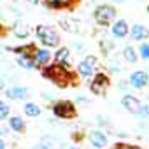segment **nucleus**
Segmentation results:
<instances>
[{
  "mask_svg": "<svg viewBox=\"0 0 149 149\" xmlns=\"http://www.w3.org/2000/svg\"><path fill=\"white\" fill-rule=\"evenodd\" d=\"M51 111L60 119H72V118H76V114H77L76 104L70 102V100H58V102H54Z\"/></svg>",
  "mask_w": 149,
  "mask_h": 149,
  "instance_id": "nucleus-4",
  "label": "nucleus"
},
{
  "mask_svg": "<svg viewBox=\"0 0 149 149\" xmlns=\"http://www.w3.org/2000/svg\"><path fill=\"white\" fill-rule=\"evenodd\" d=\"M51 60H53V53H51L47 47L35 49V53H33V61H35V67H37V68H42V67L49 65Z\"/></svg>",
  "mask_w": 149,
  "mask_h": 149,
  "instance_id": "nucleus-8",
  "label": "nucleus"
},
{
  "mask_svg": "<svg viewBox=\"0 0 149 149\" xmlns=\"http://www.w3.org/2000/svg\"><path fill=\"white\" fill-rule=\"evenodd\" d=\"M100 47H102V53H104V54H109V53L114 49V44H111L109 40L102 39V40H100Z\"/></svg>",
  "mask_w": 149,
  "mask_h": 149,
  "instance_id": "nucleus-24",
  "label": "nucleus"
},
{
  "mask_svg": "<svg viewBox=\"0 0 149 149\" xmlns=\"http://www.w3.org/2000/svg\"><path fill=\"white\" fill-rule=\"evenodd\" d=\"M137 54H139L142 60H149V44H147V42H142L140 47H139V51H137Z\"/></svg>",
  "mask_w": 149,
  "mask_h": 149,
  "instance_id": "nucleus-22",
  "label": "nucleus"
},
{
  "mask_svg": "<svg viewBox=\"0 0 149 149\" xmlns=\"http://www.w3.org/2000/svg\"><path fill=\"white\" fill-rule=\"evenodd\" d=\"M49 9H70L76 0H44Z\"/></svg>",
  "mask_w": 149,
  "mask_h": 149,
  "instance_id": "nucleus-16",
  "label": "nucleus"
},
{
  "mask_svg": "<svg viewBox=\"0 0 149 149\" xmlns=\"http://www.w3.org/2000/svg\"><path fill=\"white\" fill-rule=\"evenodd\" d=\"M67 149H77V147H74V146H70V147H67Z\"/></svg>",
  "mask_w": 149,
  "mask_h": 149,
  "instance_id": "nucleus-34",
  "label": "nucleus"
},
{
  "mask_svg": "<svg viewBox=\"0 0 149 149\" xmlns=\"http://www.w3.org/2000/svg\"><path fill=\"white\" fill-rule=\"evenodd\" d=\"M137 114H140L142 118H149V104L140 105V109H139V112H137Z\"/></svg>",
  "mask_w": 149,
  "mask_h": 149,
  "instance_id": "nucleus-25",
  "label": "nucleus"
},
{
  "mask_svg": "<svg viewBox=\"0 0 149 149\" xmlns=\"http://www.w3.org/2000/svg\"><path fill=\"white\" fill-rule=\"evenodd\" d=\"M112 149H139L137 146H128V144H116V146H112Z\"/></svg>",
  "mask_w": 149,
  "mask_h": 149,
  "instance_id": "nucleus-26",
  "label": "nucleus"
},
{
  "mask_svg": "<svg viewBox=\"0 0 149 149\" xmlns=\"http://www.w3.org/2000/svg\"><path fill=\"white\" fill-rule=\"evenodd\" d=\"M4 93L9 100H25L28 97V90L25 86H11V88H6Z\"/></svg>",
  "mask_w": 149,
  "mask_h": 149,
  "instance_id": "nucleus-11",
  "label": "nucleus"
},
{
  "mask_svg": "<svg viewBox=\"0 0 149 149\" xmlns=\"http://www.w3.org/2000/svg\"><path fill=\"white\" fill-rule=\"evenodd\" d=\"M26 2H28V4H32V6H37L40 0H26Z\"/></svg>",
  "mask_w": 149,
  "mask_h": 149,
  "instance_id": "nucleus-29",
  "label": "nucleus"
},
{
  "mask_svg": "<svg viewBox=\"0 0 149 149\" xmlns=\"http://www.w3.org/2000/svg\"><path fill=\"white\" fill-rule=\"evenodd\" d=\"M23 112H25V116H28V118H37V116H40L42 109H40L35 102H28V104H25Z\"/></svg>",
  "mask_w": 149,
  "mask_h": 149,
  "instance_id": "nucleus-19",
  "label": "nucleus"
},
{
  "mask_svg": "<svg viewBox=\"0 0 149 149\" xmlns=\"http://www.w3.org/2000/svg\"><path fill=\"white\" fill-rule=\"evenodd\" d=\"M53 61L56 65L70 68V49L68 47H58L56 53H53Z\"/></svg>",
  "mask_w": 149,
  "mask_h": 149,
  "instance_id": "nucleus-9",
  "label": "nucleus"
},
{
  "mask_svg": "<svg viewBox=\"0 0 149 149\" xmlns=\"http://www.w3.org/2000/svg\"><path fill=\"white\" fill-rule=\"evenodd\" d=\"M42 76L46 79H49L51 83H54L56 86H60V88H67L72 81L70 68H65V67L56 65V63H49V65L42 67Z\"/></svg>",
  "mask_w": 149,
  "mask_h": 149,
  "instance_id": "nucleus-1",
  "label": "nucleus"
},
{
  "mask_svg": "<svg viewBox=\"0 0 149 149\" xmlns=\"http://www.w3.org/2000/svg\"><path fill=\"white\" fill-rule=\"evenodd\" d=\"M128 83L132 88L135 90H142L149 84V76H147V72L146 70H135L130 74V77H128Z\"/></svg>",
  "mask_w": 149,
  "mask_h": 149,
  "instance_id": "nucleus-7",
  "label": "nucleus"
},
{
  "mask_svg": "<svg viewBox=\"0 0 149 149\" xmlns=\"http://www.w3.org/2000/svg\"><path fill=\"white\" fill-rule=\"evenodd\" d=\"M35 35H37V39L40 40V44H42L44 47H47V49L60 46V35H58V32H56L53 26L39 25V26L35 28Z\"/></svg>",
  "mask_w": 149,
  "mask_h": 149,
  "instance_id": "nucleus-2",
  "label": "nucleus"
},
{
  "mask_svg": "<svg viewBox=\"0 0 149 149\" xmlns=\"http://www.w3.org/2000/svg\"><path fill=\"white\" fill-rule=\"evenodd\" d=\"M88 139H90L91 146L97 147V149H102V147L107 146V135L102 130H91L90 135H88Z\"/></svg>",
  "mask_w": 149,
  "mask_h": 149,
  "instance_id": "nucleus-12",
  "label": "nucleus"
},
{
  "mask_svg": "<svg viewBox=\"0 0 149 149\" xmlns=\"http://www.w3.org/2000/svg\"><path fill=\"white\" fill-rule=\"evenodd\" d=\"M13 33L18 37V39H26L28 35H30V26L26 25V23H16L14 26H13Z\"/></svg>",
  "mask_w": 149,
  "mask_h": 149,
  "instance_id": "nucleus-18",
  "label": "nucleus"
},
{
  "mask_svg": "<svg viewBox=\"0 0 149 149\" xmlns=\"http://www.w3.org/2000/svg\"><path fill=\"white\" fill-rule=\"evenodd\" d=\"M7 133V128H0V135H6Z\"/></svg>",
  "mask_w": 149,
  "mask_h": 149,
  "instance_id": "nucleus-31",
  "label": "nucleus"
},
{
  "mask_svg": "<svg viewBox=\"0 0 149 149\" xmlns=\"http://www.w3.org/2000/svg\"><path fill=\"white\" fill-rule=\"evenodd\" d=\"M116 16H118V11L114 9V6H109V4H100L97 6V9L93 11V18L98 25L102 26H109L116 21Z\"/></svg>",
  "mask_w": 149,
  "mask_h": 149,
  "instance_id": "nucleus-3",
  "label": "nucleus"
},
{
  "mask_svg": "<svg viewBox=\"0 0 149 149\" xmlns=\"http://www.w3.org/2000/svg\"><path fill=\"white\" fill-rule=\"evenodd\" d=\"M97 67H98V60H97V56L88 54V56H84V60L79 61V65H77V72H79V76H81V77H91L93 74H95V70H97Z\"/></svg>",
  "mask_w": 149,
  "mask_h": 149,
  "instance_id": "nucleus-6",
  "label": "nucleus"
},
{
  "mask_svg": "<svg viewBox=\"0 0 149 149\" xmlns=\"http://www.w3.org/2000/svg\"><path fill=\"white\" fill-rule=\"evenodd\" d=\"M109 84H111V79H109L107 74L97 72L95 76H93V81L90 83V91H91L93 95H105Z\"/></svg>",
  "mask_w": 149,
  "mask_h": 149,
  "instance_id": "nucleus-5",
  "label": "nucleus"
},
{
  "mask_svg": "<svg viewBox=\"0 0 149 149\" xmlns=\"http://www.w3.org/2000/svg\"><path fill=\"white\" fill-rule=\"evenodd\" d=\"M42 97H44V100H51V95L49 93H42Z\"/></svg>",
  "mask_w": 149,
  "mask_h": 149,
  "instance_id": "nucleus-30",
  "label": "nucleus"
},
{
  "mask_svg": "<svg viewBox=\"0 0 149 149\" xmlns=\"http://www.w3.org/2000/svg\"><path fill=\"white\" fill-rule=\"evenodd\" d=\"M0 88H4V81L2 79H0Z\"/></svg>",
  "mask_w": 149,
  "mask_h": 149,
  "instance_id": "nucleus-33",
  "label": "nucleus"
},
{
  "mask_svg": "<svg viewBox=\"0 0 149 149\" xmlns=\"http://www.w3.org/2000/svg\"><path fill=\"white\" fill-rule=\"evenodd\" d=\"M128 33H130L132 39L137 40V42H146V39L149 37V30H147V26H144V25H133Z\"/></svg>",
  "mask_w": 149,
  "mask_h": 149,
  "instance_id": "nucleus-14",
  "label": "nucleus"
},
{
  "mask_svg": "<svg viewBox=\"0 0 149 149\" xmlns=\"http://www.w3.org/2000/svg\"><path fill=\"white\" fill-rule=\"evenodd\" d=\"M121 105H123L128 112L137 114V112H139V109H140V100H139L137 97L130 95V93H125V95L121 97Z\"/></svg>",
  "mask_w": 149,
  "mask_h": 149,
  "instance_id": "nucleus-10",
  "label": "nucleus"
},
{
  "mask_svg": "<svg viewBox=\"0 0 149 149\" xmlns=\"http://www.w3.org/2000/svg\"><path fill=\"white\" fill-rule=\"evenodd\" d=\"M60 23H61V28H63V30H67V32H72V33L79 32V28H77V26H74L76 23H72V21H68V19H61Z\"/></svg>",
  "mask_w": 149,
  "mask_h": 149,
  "instance_id": "nucleus-23",
  "label": "nucleus"
},
{
  "mask_svg": "<svg viewBox=\"0 0 149 149\" xmlns=\"http://www.w3.org/2000/svg\"><path fill=\"white\" fill-rule=\"evenodd\" d=\"M9 114H11V107H9L4 100H0V121H2V119H7Z\"/></svg>",
  "mask_w": 149,
  "mask_h": 149,
  "instance_id": "nucleus-21",
  "label": "nucleus"
},
{
  "mask_svg": "<svg viewBox=\"0 0 149 149\" xmlns=\"http://www.w3.org/2000/svg\"><path fill=\"white\" fill-rule=\"evenodd\" d=\"M32 149H51L49 146H47V142L46 140H42V142H39V144H35Z\"/></svg>",
  "mask_w": 149,
  "mask_h": 149,
  "instance_id": "nucleus-27",
  "label": "nucleus"
},
{
  "mask_svg": "<svg viewBox=\"0 0 149 149\" xmlns=\"http://www.w3.org/2000/svg\"><path fill=\"white\" fill-rule=\"evenodd\" d=\"M7 126H9V130H13L16 133H23L26 130V123H25V119L21 116H9Z\"/></svg>",
  "mask_w": 149,
  "mask_h": 149,
  "instance_id": "nucleus-15",
  "label": "nucleus"
},
{
  "mask_svg": "<svg viewBox=\"0 0 149 149\" xmlns=\"http://www.w3.org/2000/svg\"><path fill=\"white\" fill-rule=\"evenodd\" d=\"M112 2H114V4H125L126 0H112Z\"/></svg>",
  "mask_w": 149,
  "mask_h": 149,
  "instance_id": "nucleus-32",
  "label": "nucleus"
},
{
  "mask_svg": "<svg viewBox=\"0 0 149 149\" xmlns=\"http://www.w3.org/2000/svg\"><path fill=\"white\" fill-rule=\"evenodd\" d=\"M16 63H18L19 67L26 68V70H33V68H37V67H35V61H33V56H28V54H18Z\"/></svg>",
  "mask_w": 149,
  "mask_h": 149,
  "instance_id": "nucleus-17",
  "label": "nucleus"
},
{
  "mask_svg": "<svg viewBox=\"0 0 149 149\" xmlns=\"http://www.w3.org/2000/svg\"><path fill=\"white\" fill-rule=\"evenodd\" d=\"M130 32V26L126 23V19H116L112 23V35L116 39H125Z\"/></svg>",
  "mask_w": 149,
  "mask_h": 149,
  "instance_id": "nucleus-13",
  "label": "nucleus"
},
{
  "mask_svg": "<svg viewBox=\"0 0 149 149\" xmlns=\"http://www.w3.org/2000/svg\"><path fill=\"white\" fill-rule=\"evenodd\" d=\"M0 149H7V146H6V142H4V139H0Z\"/></svg>",
  "mask_w": 149,
  "mask_h": 149,
  "instance_id": "nucleus-28",
  "label": "nucleus"
},
{
  "mask_svg": "<svg viewBox=\"0 0 149 149\" xmlns=\"http://www.w3.org/2000/svg\"><path fill=\"white\" fill-rule=\"evenodd\" d=\"M123 58H125L128 63H135L137 58H139V54H137V51H135L132 46H126V47L123 49Z\"/></svg>",
  "mask_w": 149,
  "mask_h": 149,
  "instance_id": "nucleus-20",
  "label": "nucleus"
}]
</instances>
